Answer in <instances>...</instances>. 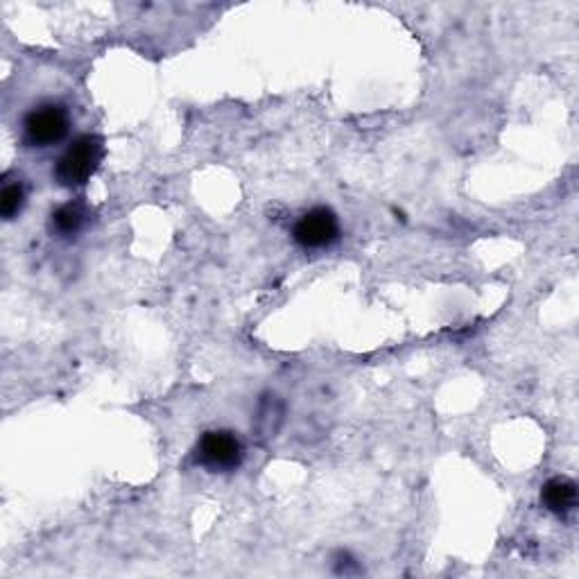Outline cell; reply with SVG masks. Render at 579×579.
<instances>
[{
    "instance_id": "6da1fadb",
    "label": "cell",
    "mask_w": 579,
    "mask_h": 579,
    "mask_svg": "<svg viewBox=\"0 0 579 579\" xmlns=\"http://www.w3.org/2000/svg\"><path fill=\"white\" fill-rule=\"evenodd\" d=\"M104 156V143L97 136H80L73 145L60 156L55 166V182L64 188H80L84 186L97 170Z\"/></svg>"
},
{
    "instance_id": "7a4b0ae2",
    "label": "cell",
    "mask_w": 579,
    "mask_h": 579,
    "mask_svg": "<svg viewBox=\"0 0 579 579\" xmlns=\"http://www.w3.org/2000/svg\"><path fill=\"white\" fill-rule=\"evenodd\" d=\"M197 462L216 473L236 471L245 459V446L231 431H208L197 442Z\"/></svg>"
},
{
    "instance_id": "3957f363",
    "label": "cell",
    "mask_w": 579,
    "mask_h": 579,
    "mask_svg": "<svg viewBox=\"0 0 579 579\" xmlns=\"http://www.w3.org/2000/svg\"><path fill=\"white\" fill-rule=\"evenodd\" d=\"M71 127L69 112L62 104H41L23 121V138L32 147H50L60 143Z\"/></svg>"
},
{
    "instance_id": "277c9868",
    "label": "cell",
    "mask_w": 579,
    "mask_h": 579,
    "mask_svg": "<svg viewBox=\"0 0 579 579\" xmlns=\"http://www.w3.org/2000/svg\"><path fill=\"white\" fill-rule=\"evenodd\" d=\"M294 240L303 249H324L340 238L338 216L327 206H318L299 218L292 231Z\"/></svg>"
},
{
    "instance_id": "5b68a950",
    "label": "cell",
    "mask_w": 579,
    "mask_h": 579,
    "mask_svg": "<svg viewBox=\"0 0 579 579\" xmlns=\"http://www.w3.org/2000/svg\"><path fill=\"white\" fill-rule=\"evenodd\" d=\"M541 503L548 511L564 516L577 503V485L568 478H552L541 489Z\"/></svg>"
},
{
    "instance_id": "8992f818",
    "label": "cell",
    "mask_w": 579,
    "mask_h": 579,
    "mask_svg": "<svg viewBox=\"0 0 579 579\" xmlns=\"http://www.w3.org/2000/svg\"><path fill=\"white\" fill-rule=\"evenodd\" d=\"M86 223V210L80 201H69L62 204L60 208L52 210L50 216V227L60 236H75Z\"/></svg>"
},
{
    "instance_id": "52a82bcc",
    "label": "cell",
    "mask_w": 579,
    "mask_h": 579,
    "mask_svg": "<svg viewBox=\"0 0 579 579\" xmlns=\"http://www.w3.org/2000/svg\"><path fill=\"white\" fill-rule=\"evenodd\" d=\"M25 206V188L21 182H12L3 186L0 193V216L6 220H14Z\"/></svg>"
}]
</instances>
